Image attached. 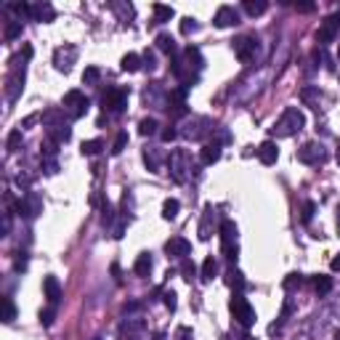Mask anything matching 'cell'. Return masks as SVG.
Instances as JSON below:
<instances>
[{
	"mask_svg": "<svg viewBox=\"0 0 340 340\" xmlns=\"http://www.w3.org/2000/svg\"><path fill=\"white\" fill-rule=\"evenodd\" d=\"M43 292H45V298H48L51 306H56V303L61 300V282H58L53 274H48L43 279Z\"/></svg>",
	"mask_w": 340,
	"mask_h": 340,
	"instance_id": "obj_17",
	"label": "cell"
},
{
	"mask_svg": "<svg viewBox=\"0 0 340 340\" xmlns=\"http://www.w3.org/2000/svg\"><path fill=\"white\" fill-rule=\"evenodd\" d=\"M8 11H14L19 19H32V6L29 3H8Z\"/></svg>",
	"mask_w": 340,
	"mask_h": 340,
	"instance_id": "obj_38",
	"label": "cell"
},
{
	"mask_svg": "<svg viewBox=\"0 0 340 340\" xmlns=\"http://www.w3.org/2000/svg\"><path fill=\"white\" fill-rule=\"evenodd\" d=\"M154 340H165V335H162V332H157V335H154Z\"/></svg>",
	"mask_w": 340,
	"mask_h": 340,
	"instance_id": "obj_58",
	"label": "cell"
},
{
	"mask_svg": "<svg viewBox=\"0 0 340 340\" xmlns=\"http://www.w3.org/2000/svg\"><path fill=\"white\" fill-rule=\"evenodd\" d=\"M298 160L303 165H322V162H327V149L319 141H308L298 149Z\"/></svg>",
	"mask_w": 340,
	"mask_h": 340,
	"instance_id": "obj_8",
	"label": "cell"
},
{
	"mask_svg": "<svg viewBox=\"0 0 340 340\" xmlns=\"http://www.w3.org/2000/svg\"><path fill=\"white\" fill-rule=\"evenodd\" d=\"M14 266H16V271H24V268H27V255L21 253V258H16V263H14Z\"/></svg>",
	"mask_w": 340,
	"mask_h": 340,
	"instance_id": "obj_54",
	"label": "cell"
},
{
	"mask_svg": "<svg viewBox=\"0 0 340 340\" xmlns=\"http://www.w3.org/2000/svg\"><path fill=\"white\" fill-rule=\"evenodd\" d=\"M221 250L229 258L231 263H237V255H239V248H237V224L234 221H221Z\"/></svg>",
	"mask_w": 340,
	"mask_h": 340,
	"instance_id": "obj_5",
	"label": "cell"
},
{
	"mask_svg": "<svg viewBox=\"0 0 340 340\" xmlns=\"http://www.w3.org/2000/svg\"><path fill=\"white\" fill-rule=\"evenodd\" d=\"M157 128H160V122L154 120V117H144V120L138 122V133L141 136H154Z\"/></svg>",
	"mask_w": 340,
	"mask_h": 340,
	"instance_id": "obj_34",
	"label": "cell"
},
{
	"mask_svg": "<svg viewBox=\"0 0 340 340\" xmlns=\"http://www.w3.org/2000/svg\"><path fill=\"white\" fill-rule=\"evenodd\" d=\"M128 146V133L122 131V133H117V138H114V146H112V154H122V149Z\"/></svg>",
	"mask_w": 340,
	"mask_h": 340,
	"instance_id": "obj_45",
	"label": "cell"
},
{
	"mask_svg": "<svg viewBox=\"0 0 340 340\" xmlns=\"http://www.w3.org/2000/svg\"><path fill=\"white\" fill-rule=\"evenodd\" d=\"M151 266H154V263H151V255L149 253H141V255L136 258V263H133V271H136V276H149L151 274Z\"/></svg>",
	"mask_w": 340,
	"mask_h": 340,
	"instance_id": "obj_26",
	"label": "cell"
},
{
	"mask_svg": "<svg viewBox=\"0 0 340 340\" xmlns=\"http://www.w3.org/2000/svg\"><path fill=\"white\" fill-rule=\"evenodd\" d=\"M154 43H157V51L168 53V56H178V45H175V38H173V35H168V32H160Z\"/></svg>",
	"mask_w": 340,
	"mask_h": 340,
	"instance_id": "obj_22",
	"label": "cell"
},
{
	"mask_svg": "<svg viewBox=\"0 0 340 340\" xmlns=\"http://www.w3.org/2000/svg\"><path fill=\"white\" fill-rule=\"evenodd\" d=\"M144 162L149 173H160V165H162V151L160 149H144Z\"/></svg>",
	"mask_w": 340,
	"mask_h": 340,
	"instance_id": "obj_25",
	"label": "cell"
},
{
	"mask_svg": "<svg viewBox=\"0 0 340 340\" xmlns=\"http://www.w3.org/2000/svg\"><path fill=\"white\" fill-rule=\"evenodd\" d=\"M285 290H300L303 287V274H290L285 282H282Z\"/></svg>",
	"mask_w": 340,
	"mask_h": 340,
	"instance_id": "obj_41",
	"label": "cell"
},
{
	"mask_svg": "<svg viewBox=\"0 0 340 340\" xmlns=\"http://www.w3.org/2000/svg\"><path fill=\"white\" fill-rule=\"evenodd\" d=\"M295 8L300 11V14H311V11H314V3H295Z\"/></svg>",
	"mask_w": 340,
	"mask_h": 340,
	"instance_id": "obj_55",
	"label": "cell"
},
{
	"mask_svg": "<svg viewBox=\"0 0 340 340\" xmlns=\"http://www.w3.org/2000/svg\"><path fill=\"white\" fill-rule=\"evenodd\" d=\"M32 19L35 21H43V24H51V21L56 19V11H53V6L51 3H35L32 6Z\"/></svg>",
	"mask_w": 340,
	"mask_h": 340,
	"instance_id": "obj_21",
	"label": "cell"
},
{
	"mask_svg": "<svg viewBox=\"0 0 340 340\" xmlns=\"http://www.w3.org/2000/svg\"><path fill=\"white\" fill-rule=\"evenodd\" d=\"M120 67H122V72H138V69L144 67V61H141V56H138V53H125Z\"/></svg>",
	"mask_w": 340,
	"mask_h": 340,
	"instance_id": "obj_28",
	"label": "cell"
},
{
	"mask_svg": "<svg viewBox=\"0 0 340 340\" xmlns=\"http://www.w3.org/2000/svg\"><path fill=\"white\" fill-rule=\"evenodd\" d=\"M335 160H337V165H340V146H337V151H335Z\"/></svg>",
	"mask_w": 340,
	"mask_h": 340,
	"instance_id": "obj_57",
	"label": "cell"
},
{
	"mask_svg": "<svg viewBox=\"0 0 340 340\" xmlns=\"http://www.w3.org/2000/svg\"><path fill=\"white\" fill-rule=\"evenodd\" d=\"M146 322L144 319H125L120 324V340H144Z\"/></svg>",
	"mask_w": 340,
	"mask_h": 340,
	"instance_id": "obj_13",
	"label": "cell"
},
{
	"mask_svg": "<svg viewBox=\"0 0 340 340\" xmlns=\"http://www.w3.org/2000/svg\"><path fill=\"white\" fill-rule=\"evenodd\" d=\"M303 128H306V114H303L298 107H287L282 112V117L274 122L271 133L276 138H290V136H295L298 131H303Z\"/></svg>",
	"mask_w": 340,
	"mask_h": 340,
	"instance_id": "obj_1",
	"label": "cell"
},
{
	"mask_svg": "<svg viewBox=\"0 0 340 340\" xmlns=\"http://www.w3.org/2000/svg\"><path fill=\"white\" fill-rule=\"evenodd\" d=\"M175 340H194V335H192L189 327H178V332H175Z\"/></svg>",
	"mask_w": 340,
	"mask_h": 340,
	"instance_id": "obj_53",
	"label": "cell"
},
{
	"mask_svg": "<svg viewBox=\"0 0 340 340\" xmlns=\"http://www.w3.org/2000/svg\"><path fill=\"white\" fill-rule=\"evenodd\" d=\"M183 58H186V64H194V69H202L205 67V58H202V53H199V48H194V45H189V48L183 51Z\"/></svg>",
	"mask_w": 340,
	"mask_h": 340,
	"instance_id": "obj_30",
	"label": "cell"
},
{
	"mask_svg": "<svg viewBox=\"0 0 340 340\" xmlns=\"http://www.w3.org/2000/svg\"><path fill=\"white\" fill-rule=\"evenodd\" d=\"M128 96H131V90H128V88H109L101 96V104H104V109H109L112 114H120L128 107Z\"/></svg>",
	"mask_w": 340,
	"mask_h": 340,
	"instance_id": "obj_6",
	"label": "cell"
},
{
	"mask_svg": "<svg viewBox=\"0 0 340 340\" xmlns=\"http://www.w3.org/2000/svg\"><path fill=\"white\" fill-rule=\"evenodd\" d=\"M218 274V263H215V258L213 255H207L205 258V263H202V279L205 282H210V279H213Z\"/></svg>",
	"mask_w": 340,
	"mask_h": 340,
	"instance_id": "obj_35",
	"label": "cell"
},
{
	"mask_svg": "<svg viewBox=\"0 0 340 340\" xmlns=\"http://www.w3.org/2000/svg\"><path fill=\"white\" fill-rule=\"evenodd\" d=\"M226 285L234 290V292H242L244 287H248V279H244L242 271H237V268H231V271L226 274Z\"/></svg>",
	"mask_w": 340,
	"mask_h": 340,
	"instance_id": "obj_27",
	"label": "cell"
},
{
	"mask_svg": "<svg viewBox=\"0 0 340 340\" xmlns=\"http://www.w3.org/2000/svg\"><path fill=\"white\" fill-rule=\"evenodd\" d=\"M255 154H258V160H261L263 165H274V162L279 160V149H276L274 141H263L261 146L255 149Z\"/></svg>",
	"mask_w": 340,
	"mask_h": 340,
	"instance_id": "obj_18",
	"label": "cell"
},
{
	"mask_svg": "<svg viewBox=\"0 0 340 340\" xmlns=\"http://www.w3.org/2000/svg\"><path fill=\"white\" fill-rule=\"evenodd\" d=\"M168 168H170V175L178 183H186L192 178V168H194V162H192V151L189 149H173L170 151V157H168Z\"/></svg>",
	"mask_w": 340,
	"mask_h": 340,
	"instance_id": "obj_2",
	"label": "cell"
},
{
	"mask_svg": "<svg viewBox=\"0 0 340 340\" xmlns=\"http://www.w3.org/2000/svg\"><path fill=\"white\" fill-rule=\"evenodd\" d=\"M337 32H340V14H332V16H327L322 21L319 32H316V40L319 43H332L337 38Z\"/></svg>",
	"mask_w": 340,
	"mask_h": 340,
	"instance_id": "obj_14",
	"label": "cell"
},
{
	"mask_svg": "<svg viewBox=\"0 0 340 340\" xmlns=\"http://www.w3.org/2000/svg\"><path fill=\"white\" fill-rule=\"evenodd\" d=\"M72 138V128L69 125H56V128H48V141H53L56 146L67 144Z\"/></svg>",
	"mask_w": 340,
	"mask_h": 340,
	"instance_id": "obj_23",
	"label": "cell"
},
{
	"mask_svg": "<svg viewBox=\"0 0 340 340\" xmlns=\"http://www.w3.org/2000/svg\"><path fill=\"white\" fill-rule=\"evenodd\" d=\"M165 96V90H162L160 83H151L146 90H144V101L149 104V107H168V101L162 99Z\"/></svg>",
	"mask_w": 340,
	"mask_h": 340,
	"instance_id": "obj_19",
	"label": "cell"
},
{
	"mask_svg": "<svg viewBox=\"0 0 340 340\" xmlns=\"http://www.w3.org/2000/svg\"><path fill=\"white\" fill-rule=\"evenodd\" d=\"M197 29H199V24H197L194 16H186V19L181 21V32H183V35H192V32H197Z\"/></svg>",
	"mask_w": 340,
	"mask_h": 340,
	"instance_id": "obj_46",
	"label": "cell"
},
{
	"mask_svg": "<svg viewBox=\"0 0 340 340\" xmlns=\"http://www.w3.org/2000/svg\"><path fill=\"white\" fill-rule=\"evenodd\" d=\"M75 61H77V48L72 43H64V45H58V48L53 51V67L58 69V72H69Z\"/></svg>",
	"mask_w": 340,
	"mask_h": 340,
	"instance_id": "obj_11",
	"label": "cell"
},
{
	"mask_svg": "<svg viewBox=\"0 0 340 340\" xmlns=\"http://www.w3.org/2000/svg\"><path fill=\"white\" fill-rule=\"evenodd\" d=\"M93 340H101V337H93Z\"/></svg>",
	"mask_w": 340,
	"mask_h": 340,
	"instance_id": "obj_61",
	"label": "cell"
},
{
	"mask_svg": "<svg viewBox=\"0 0 340 340\" xmlns=\"http://www.w3.org/2000/svg\"><path fill=\"white\" fill-rule=\"evenodd\" d=\"M99 77H101V69L99 67H85V72H83V83L85 85H96Z\"/></svg>",
	"mask_w": 340,
	"mask_h": 340,
	"instance_id": "obj_39",
	"label": "cell"
},
{
	"mask_svg": "<svg viewBox=\"0 0 340 340\" xmlns=\"http://www.w3.org/2000/svg\"><path fill=\"white\" fill-rule=\"evenodd\" d=\"M199 160H202V165H213V162L221 160V144H205L202 151H199Z\"/></svg>",
	"mask_w": 340,
	"mask_h": 340,
	"instance_id": "obj_24",
	"label": "cell"
},
{
	"mask_svg": "<svg viewBox=\"0 0 340 340\" xmlns=\"http://www.w3.org/2000/svg\"><path fill=\"white\" fill-rule=\"evenodd\" d=\"M16 213L24 215V218H35L43 213V197L38 192H27L24 197L16 202Z\"/></svg>",
	"mask_w": 340,
	"mask_h": 340,
	"instance_id": "obj_10",
	"label": "cell"
},
{
	"mask_svg": "<svg viewBox=\"0 0 340 340\" xmlns=\"http://www.w3.org/2000/svg\"><path fill=\"white\" fill-rule=\"evenodd\" d=\"M21 88H24V67H19V61L11 58V75L6 80V96H8V101H16Z\"/></svg>",
	"mask_w": 340,
	"mask_h": 340,
	"instance_id": "obj_9",
	"label": "cell"
},
{
	"mask_svg": "<svg viewBox=\"0 0 340 340\" xmlns=\"http://www.w3.org/2000/svg\"><path fill=\"white\" fill-rule=\"evenodd\" d=\"M21 35V21H8L6 24V40H16Z\"/></svg>",
	"mask_w": 340,
	"mask_h": 340,
	"instance_id": "obj_43",
	"label": "cell"
},
{
	"mask_svg": "<svg viewBox=\"0 0 340 340\" xmlns=\"http://www.w3.org/2000/svg\"><path fill=\"white\" fill-rule=\"evenodd\" d=\"M213 215H215L213 205H205L202 221H199V239H202V242H207L210 237H213Z\"/></svg>",
	"mask_w": 340,
	"mask_h": 340,
	"instance_id": "obj_20",
	"label": "cell"
},
{
	"mask_svg": "<svg viewBox=\"0 0 340 340\" xmlns=\"http://www.w3.org/2000/svg\"><path fill=\"white\" fill-rule=\"evenodd\" d=\"M244 11H248L250 16H261L268 11V3L266 0H244Z\"/></svg>",
	"mask_w": 340,
	"mask_h": 340,
	"instance_id": "obj_32",
	"label": "cell"
},
{
	"mask_svg": "<svg viewBox=\"0 0 340 340\" xmlns=\"http://www.w3.org/2000/svg\"><path fill=\"white\" fill-rule=\"evenodd\" d=\"M337 58H340V45H337Z\"/></svg>",
	"mask_w": 340,
	"mask_h": 340,
	"instance_id": "obj_59",
	"label": "cell"
},
{
	"mask_svg": "<svg viewBox=\"0 0 340 340\" xmlns=\"http://www.w3.org/2000/svg\"><path fill=\"white\" fill-rule=\"evenodd\" d=\"M43 170L48 173V175H56V173H58V165H56V160H43Z\"/></svg>",
	"mask_w": 340,
	"mask_h": 340,
	"instance_id": "obj_52",
	"label": "cell"
},
{
	"mask_svg": "<svg viewBox=\"0 0 340 340\" xmlns=\"http://www.w3.org/2000/svg\"><path fill=\"white\" fill-rule=\"evenodd\" d=\"M151 11H154V21H157V24H165V21H170L175 16L173 6H162V3H154V6H151Z\"/></svg>",
	"mask_w": 340,
	"mask_h": 340,
	"instance_id": "obj_29",
	"label": "cell"
},
{
	"mask_svg": "<svg viewBox=\"0 0 340 340\" xmlns=\"http://www.w3.org/2000/svg\"><path fill=\"white\" fill-rule=\"evenodd\" d=\"M3 322H14L16 319V306H14V300L11 298H3Z\"/></svg>",
	"mask_w": 340,
	"mask_h": 340,
	"instance_id": "obj_42",
	"label": "cell"
},
{
	"mask_svg": "<svg viewBox=\"0 0 340 340\" xmlns=\"http://www.w3.org/2000/svg\"><path fill=\"white\" fill-rule=\"evenodd\" d=\"M64 112L72 117V120H80V117H85L88 114V109H90V99L85 96L83 90H67L64 93Z\"/></svg>",
	"mask_w": 340,
	"mask_h": 340,
	"instance_id": "obj_4",
	"label": "cell"
},
{
	"mask_svg": "<svg viewBox=\"0 0 340 340\" xmlns=\"http://www.w3.org/2000/svg\"><path fill=\"white\" fill-rule=\"evenodd\" d=\"M194 271H197V268H194L192 261H183V263H181V274H183L186 282H192V279H194Z\"/></svg>",
	"mask_w": 340,
	"mask_h": 340,
	"instance_id": "obj_50",
	"label": "cell"
},
{
	"mask_svg": "<svg viewBox=\"0 0 340 340\" xmlns=\"http://www.w3.org/2000/svg\"><path fill=\"white\" fill-rule=\"evenodd\" d=\"M337 221H340V210H337Z\"/></svg>",
	"mask_w": 340,
	"mask_h": 340,
	"instance_id": "obj_60",
	"label": "cell"
},
{
	"mask_svg": "<svg viewBox=\"0 0 340 340\" xmlns=\"http://www.w3.org/2000/svg\"><path fill=\"white\" fill-rule=\"evenodd\" d=\"M165 253L170 258H186L192 253V244H189V239H183V237H170L165 242Z\"/></svg>",
	"mask_w": 340,
	"mask_h": 340,
	"instance_id": "obj_16",
	"label": "cell"
},
{
	"mask_svg": "<svg viewBox=\"0 0 340 340\" xmlns=\"http://www.w3.org/2000/svg\"><path fill=\"white\" fill-rule=\"evenodd\" d=\"M213 24H215V27H221V29H226V27H237V24H239V11L234 8V6H221V8L215 11Z\"/></svg>",
	"mask_w": 340,
	"mask_h": 340,
	"instance_id": "obj_15",
	"label": "cell"
},
{
	"mask_svg": "<svg viewBox=\"0 0 340 340\" xmlns=\"http://www.w3.org/2000/svg\"><path fill=\"white\" fill-rule=\"evenodd\" d=\"M101 149H104L101 138H90V141H83V146H80V151H83L85 157H93V154H99Z\"/></svg>",
	"mask_w": 340,
	"mask_h": 340,
	"instance_id": "obj_36",
	"label": "cell"
},
{
	"mask_svg": "<svg viewBox=\"0 0 340 340\" xmlns=\"http://www.w3.org/2000/svg\"><path fill=\"white\" fill-rule=\"evenodd\" d=\"M314 213H316V205H314L311 199H308V202H303V210H300V221H303V224H311V221H314Z\"/></svg>",
	"mask_w": 340,
	"mask_h": 340,
	"instance_id": "obj_40",
	"label": "cell"
},
{
	"mask_svg": "<svg viewBox=\"0 0 340 340\" xmlns=\"http://www.w3.org/2000/svg\"><path fill=\"white\" fill-rule=\"evenodd\" d=\"M53 319H56V306H48L45 311H40V324L43 327H51Z\"/></svg>",
	"mask_w": 340,
	"mask_h": 340,
	"instance_id": "obj_44",
	"label": "cell"
},
{
	"mask_svg": "<svg viewBox=\"0 0 340 340\" xmlns=\"http://www.w3.org/2000/svg\"><path fill=\"white\" fill-rule=\"evenodd\" d=\"M178 136H181V131H175V128H173V125H168V128H165V131H162V133H160V138H162V141H165V144L175 141V138H178Z\"/></svg>",
	"mask_w": 340,
	"mask_h": 340,
	"instance_id": "obj_48",
	"label": "cell"
},
{
	"mask_svg": "<svg viewBox=\"0 0 340 340\" xmlns=\"http://www.w3.org/2000/svg\"><path fill=\"white\" fill-rule=\"evenodd\" d=\"M141 61H144V69H149V72H151V69H157V58H154V51H144V56H141Z\"/></svg>",
	"mask_w": 340,
	"mask_h": 340,
	"instance_id": "obj_47",
	"label": "cell"
},
{
	"mask_svg": "<svg viewBox=\"0 0 340 340\" xmlns=\"http://www.w3.org/2000/svg\"><path fill=\"white\" fill-rule=\"evenodd\" d=\"M162 303H165V308H168V311H175V306H178V300H175V292L168 290L165 295H162Z\"/></svg>",
	"mask_w": 340,
	"mask_h": 340,
	"instance_id": "obj_51",
	"label": "cell"
},
{
	"mask_svg": "<svg viewBox=\"0 0 340 340\" xmlns=\"http://www.w3.org/2000/svg\"><path fill=\"white\" fill-rule=\"evenodd\" d=\"M231 48L242 64H248V61H253V56L258 51V40H255V35H242V38H237L231 43Z\"/></svg>",
	"mask_w": 340,
	"mask_h": 340,
	"instance_id": "obj_12",
	"label": "cell"
},
{
	"mask_svg": "<svg viewBox=\"0 0 340 340\" xmlns=\"http://www.w3.org/2000/svg\"><path fill=\"white\" fill-rule=\"evenodd\" d=\"M330 268H332V271H340V253L332 258V263H330Z\"/></svg>",
	"mask_w": 340,
	"mask_h": 340,
	"instance_id": "obj_56",
	"label": "cell"
},
{
	"mask_svg": "<svg viewBox=\"0 0 340 340\" xmlns=\"http://www.w3.org/2000/svg\"><path fill=\"white\" fill-rule=\"evenodd\" d=\"M314 290H316V295H327L332 290V276H324V274L314 276Z\"/></svg>",
	"mask_w": 340,
	"mask_h": 340,
	"instance_id": "obj_33",
	"label": "cell"
},
{
	"mask_svg": "<svg viewBox=\"0 0 340 340\" xmlns=\"http://www.w3.org/2000/svg\"><path fill=\"white\" fill-rule=\"evenodd\" d=\"M101 221H104V226H109L114 221V210H112L109 202H104V207H101Z\"/></svg>",
	"mask_w": 340,
	"mask_h": 340,
	"instance_id": "obj_49",
	"label": "cell"
},
{
	"mask_svg": "<svg viewBox=\"0 0 340 340\" xmlns=\"http://www.w3.org/2000/svg\"><path fill=\"white\" fill-rule=\"evenodd\" d=\"M21 144H24V136H21V131L16 128V131H11V133H8L6 146H8V151H19V149H21Z\"/></svg>",
	"mask_w": 340,
	"mask_h": 340,
	"instance_id": "obj_37",
	"label": "cell"
},
{
	"mask_svg": "<svg viewBox=\"0 0 340 340\" xmlns=\"http://www.w3.org/2000/svg\"><path fill=\"white\" fill-rule=\"evenodd\" d=\"M210 133H213V122L207 117H192V120H186V128L181 131V136L192 138V141H202Z\"/></svg>",
	"mask_w": 340,
	"mask_h": 340,
	"instance_id": "obj_7",
	"label": "cell"
},
{
	"mask_svg": "<svg viewBox=\"0 0 340 340\" xmlns=\"http://www.w3.org/2000/svg\"><path fill=\"white\" fill-rule=\"evenodd\" d=\"M178 210H181V202H178V199H165V202H162V218H165V221H173L175 215H178Z\"/></svg>",
	"mask_w": 340,
	"mask_h": 340,
	"instance_id": "obj_31",
	"label": "cell"
},
{
	"mask_svg": "<svg viewBox=\"0 0 340 340\" xmlns=\"http://www.w3.org/2000/svg\"><path fill=\"white\" fill-rule=\"evenodd\" d=\"M229 308H231V316L237 319V324L244 327V330H250V327L255 324V308L250 306V300L244 298L242 292H234V295H231Z\"/></svg>",
	"mask_w": 340,
	"mask_h": 340,
	"instance_id": "obj_3",
	"label": "cell"
}]
</instances>
